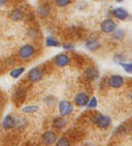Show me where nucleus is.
<instances>
[{"label": "nucleus", "instance_id": "f8f14e48", "mask_svg": "<svg viewBox=\"0 0 132 146\" xmlns=\"http://www.w3.org/2000/svg\"><path fill=\"white\" fill-rule=\"evenodd\" d=\"M36 11L41 18H45L48 17L50 13H51V6H50L49 3H41V4L38 5Z\"/></svg>", "mask_w": 132, "mask_h": 146}, {"label": "nucleus", "instance_id": "9d476101", "mask_svg": "<svg viewBox=\"0 0 132 146\" xmlns=\"http://www.w3.org/2000/svg\"><path fill=\"white\" fill-rule=\"evenodd\" d=\"M85 77L88 79V80H96V79L99 77V72L98 70L94 66H89L85 70Z\"/></svg>", "mask_w": 132, "mask_h": 146}, {"label": "nucleus", "instance_id": "9b49d317", "mask_svg": "<svg viewBox=\"0 0 132 146\" xmlns=\"http://www.w3.org/2000/svg\"><path fill=\"white\" fill-rule=\"evenodd\" d=\"M16 124H17V120H16V118H14L11 115L5 116L2 121V127L5 129H14V127H16Z\"/></svg>", "mask_w": 132, "mask_h": 146}, {"label": "nucleus", "instance_id": "c756f323", "mask_svg": "<svg viewBox=\"0 0 132 146\" xmlns=\"http://www.w3.org/2000/svg\"><path fill=\"white\" fill-rule=\"evenodd\" d=\"M131 139H132V137H131Z\"/></svg>", "mask_w": 132, "mask_h": 146}, {"label": "nucleus", "instance_id": "dca6fc26", "mask_svg": "<svg viewBox=\"0 0 132 146\" xmlns=\"http://www.w3.org/2000/svg\"><path fill=\"white\" fill-rule=\"evenodd\" d=\"M66 125V119H64V118L62 117H57L54 119L53 121V127H55V129H63V127Z\"/></svg>", "mask_w": 132, "mask_h": 146}, {"label": "nucleus", "instance_id": "c85d7f7f", "mask_svg": "<svg viewBox=\"0 0 132 146\" xmlns=\"http://www.w3.org/2000/svg\"><path fill=\"white\" fill-rule=\"evenodd\" d=\"M131 102H132V94H131Z\"/></svg>", "mask_w": 132, "mask_h": 146}, {"label": "nucleus", "instance_id": "423d86ee", "mask_svg": "<svg viewBox=\"0 0 132 146\" xmlns=\"http://www.w3.org/2000/svg\"><path fill=\"white\" fill-rule=\"evenodd\" d=\"M100 28L104 33H112L117 29V25L112 19H105L101 22Z\"/></svg>", "mask_w": 132, "mask_h": 146}, {"label": "nucleus", "instance_id": "0eeeda50", "mask_svg": "<svg viewBox=\"0 0 132 146\" xmlns=\"http://www.w3.org/2000/svg\"><path fill=\"white\" fill-rule=\"evenodd\" d=\"M89 96H88L87 93L85 92H79L77 93L74 98V104L76 106H79V107H85V106H87L88 103H89Z\"/></svg>", "mask_w": 132, "mask_h": 146}, {"label": "nucleus", "instance_id": "412c9836", "mask_svg": "<svg viewBox=\"0 0 132 146\" xmlns=\"http://www.w3.org/2000/svg\"><path fill=\"white\" fill-rule=\"evenodd\" d=\"M56 146H70V142L67 138L62 137L56 142Z\"/></svg>", "mask_w": 132, "mask_h": 146}, {"label": "nucleus", "instance_id": "a878e982", "mask_svg": "<svg viewBox=\"0 0 132 146\" xmlns=\"http://www.w3.org/2000/svg\"><path fill=\"white\" fill-rule=\"evenodd\" d=\"M63 47H64V49H68V50H71V49H73V46L72 45H69V44H64L63 45Z\"/></svg>", "mask_w": 132, "mask_h": 146}, {"label": "nucleus", "instance_id": "b1692460", "mask_svg": "<svg viewBox=\"0 0 132 146\" xmlns=\"http://www.w3.org/2000/svg\"><path fill=\"white\" fill-rule=\"evenodd\" d=\"M121 66L124 68V70L126 72V73H129V74H132V63H121Z\"/></svg>", "mask_w": 132, "mask_h": 146}, {"label": "nucleus", "instance_id": "6ab92c4d", "mask_svg": "<svg viewBox=\"0 0 132 146\" xmlns=\"http://www.w3.org/2000/svg\"><path fill=\"white\" fill-rule=\"evenodd\" d=\"M45 45L48 46V47H58L60 44L56 38H54V37H48L47 40H45Z\"/></svg>", "mask_w": 132, "mask_h": 146}, {"label": "nucleus", "instance_id": "7ed1b4c3", "mask_svg": "<svg viewBox=\"0 0 132 146\" xmlns=\"http://www.w3.org/2000/svg\"><path fill=\"white\" fill-rule=\"evenodd\" d=\"M58 108H59L60 115H61L62 117L70 115L73 110L72 105H71L70 102H68V101H61L59 103V105H58Z\"/></svg>", "mask_w": 132, "mask_h": 146}, {"label": "nucleus", "instance_id": "393cba45", "mask_svg": "<svg viewBox=\"0 0 132 146\" xmlns=\"http://www.w3.org/2000/svg\"><path fill=\"white\" fill-rule=\"evenodd\" d=\"M97 106V98L94 96L91 100H89V103H88V107L89 108H95Z\"/></svg>", "mask_w": 132, "mask_h": 146}, {"label": "nucleus", "instance_id": "aec40b11", "mask_svg": "<svg viewBox=\"0 0 132 146\" xmlns=\"http://www.w3.org/2000/svg\"><path fill=\"white\" fill-rule=\"evenodd\" d=\"M130 131V127L129 125H127V124H121L118 129L115 131V134L116 133H119V134H126Z\"/></svg>", "mask_w": 132, "mask_h": 146}, {"label": "nucleus", "instance_id": "5701e85b", "mask_svg": "<svg viewBox=\"0 0 132 146\" xmlns=\"http://www.w3.org/2000/svg\"><path fill=\"white\" fill-rule=\"evenodd\" d=\"M37 110H38V107H37V106H26V107L23 108V112L34 113V112H36Z\"/></svg>", "mask_w": 132, "mask_h": 146}, {"label": "nucleus", "instance_id": "4be33fe9", "mask_svg": "<svg viewBox=\"0 0 132 146\" xmlns=\"http://www.w3.org/2000/svg\"><path fill=\"white\" fill-rule=\"evenodd\" d=\"M71 1H72V0H55L56 4L59 6V7H65V6L69 5L71 3Z\"/></svg>", "mask_w": 132, "mask_h": 146}, {"label": "nucleus", "instance_id": "6e6552de", "mask_svg": "<svg viewBox=\"0 0 132 146\" xmlns=\"http://www.w3.org/2000/svg\"><path fill=\"white\" fill-rule=\"evenodd\" d=\"M124 84V78L120 75H112L108 79V85L112 88H120Z\"/></svg>", "mask_w": 132, "mask_h": 146}, {"label": "nucleus", "instance_id": "a211bd4d", "mask_svg": "<svg viewBox=\"0 0 132 146\" xmlns=\"http://www.w3.org/2000/svg\"><path fill=\"white\" fill-rule=\"evenodd\" d=\"M24 70H25V68H14L11 72V76L14 79H17L24 73Z\"/></svg>", "mask_w": 132, "mask_h": 146}, {"label": "nucleus", "instance_id": "39448f33", "mask_svg": "<svg viewBox=\"0 0 132 146\" xmlns=\"http://www.w3.org/2000/svg\"><path fill=\"white\" fill-rule=\"evenodd\" d=\"M42 76H43V72H42L41 68H38V66L31 68L28 73V79L31 82H33V83H36V82L40 81Z\"/></svg>", "mask_w": 132, "mask_h": 146}, {"label": "nucleus", "instance_id": "4468645a", "mask_svg": "<svg viewBox=\"0 0 132 146\" xmlns=\"http://www.w3.org/2000/svg\"><path fill=\"white\" fill-rule=\"evenodd\" d=\"M85 46H86V48H87L88 50L95 51L100 47V42H99L98 39H96V38H89L87 42H86Z\"/></svg>", "mask_w": 132, "mask_h": 146}, {"label": "nucleus", "instance_id": "cd10ccee", "mask_svg": "<svg viewBox=\"0 0 132 146\" xmlns=\"http://www.w3.org/2000/svg\"><path fill=\"white\" fill-rule=\"evenodd\" d=\"M122 1H124V0H117V2H122Z\"/></svg>", "mask_w": 132, "mask_h": 146}, {"label": "nucleus", "instance_id": "bb28decb", "mask_svg": "<svg viewBox=\"0 0 132 146\" xmlns=\"http://www.w3.org/2000/svg\"><path fill=\"white\" fill-rule=\"evenodd\" d=\"M6 2H7V0H0V6H3Z\"/></svg>", "mask_w": 132, "mask_h": 146}, {"label": "nucleus", "instance_id": "ddd939ff", "mask_svg": "<svg viewBox=\"0 0 132 146\" xmlns=\"http://www.w3.org/2000/svg\"><path fill=\"white\" fill-rule=\"evenodd\" d=\"M112 15H114V17L117 18L118 20H125L128 18V11H126L125 9L123 7H117L112 11Z\"/></svg>", "mask_w": 132, "mask_h": 146}, {"label": "nucleus", "instance_id": "2eb2a0df", "mask_svg": "<svg viewBox=\"0 0 132 146\" xmlns=\"http://www.w3.org/2000/svg\"><path fill=\"white\" fill-rule=\"evenodd\" d=\"M9 17L12 21H21L24 19V11L20 9H14L11 11Z\"/></svg>", "mask_w": 132, "mask_h": 146}, {"label": "nucleus", "instance_id": "1a4fd4ad", "mask_svg": "<svg viewBox=\"0 0 132 146\" xmlns=\"http://www.w3.org/2000/svg\"><path fill=\"white\" fill-rule=\"evenodd\" d=\"M69 62H70V58L66 54L61 53L59 55H57L56 58H55V63H56L57 66H60V68H63V66L68 65Z\"/></svg>", "mask_w": 132, "mask_h": 146}, {"label": "nucleus", "instance_id": "20e7f679", "mask_svg": "<svg viewBox=\"0 0 132 146\" xmlns=\"http://www.w3.org/2000/svg\"><path fill=\"white\" fill-rule=\"evenodd\" d=\"M34 53H35V49L33 46L25 45L21 47V49L19 50V57L22 59H29L33 56Z\"/></svg>", "mask_w": 132, "mask_h": 146}, {"label": "nucleus", "instance_id": "f03ea898", "mask_svg": "<svg viewBox=\"0 0 132 146\" xmlns=\"http://www.w3.org/2000/svg\"><path fill=\"white\" fill-rule=\"evenodd\" d=\"M57 139H58L57 134L53 131H47L41 136V142L45 146L53 145L55 142H57Z\"/></svg>", "mask_w": 132, "mask_h": 146}, {"label": "nucleus", "instance_id": "f3484780", "mask_svg": "<svg viewBox=\"0 0 132 146\" xmlns=\"http://www.w3.org/2000/svg\"><path fill=\"white\" fill-rule=\"evenodd\" d=\"M112 37L115 39H123L124 36H125V31L123 29H116L114 32H112Z\"/></svg>", "mask_w": 132, "mask_h": 146}, {"label": "nucleus", "instance_id": "f257e3e1", "mask_svg": "<svg viewBox=\"0 0 132 146\" xmlns=\"http://www.w3.org/2000/svg\"><path fill=\"white\" fill-rule=\"evenodd\" d=\"M92 120L99 129H107L110 125V123H112V119H110V116L103 115V114H96L93 117Z\"/></svg>", "mask_w": 132, "mask_h": 146}]
</instances>
